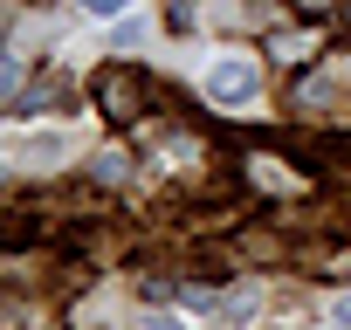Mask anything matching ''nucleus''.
<instances>
[{"label":"nucleus","mask_w":351,"mask_h":330,"mask_svg":"<svg viewBox=\"0 0 351 330\" xmlns=\"http://www.w3.org/2000/svg\"><path fill=\"white\" fill-rule=\"evenodd\" d=\"M255 165V186H276V193H296V173H282L276 158H248Z\"/></svg>","instance_id":"obj_4"},{"label":"nucleus","mask_w":351,"mask_h":330,"mask_svg":"<svg viewBox=\"0 0 351 330\" xmlns=\"http://www.w3.org/2000/svg\"><path fill=\"white\" fill-rule=\"evenodd\" d=\"M69 151H76L69 131H14L8 138V158L21 165V173H49V165H62Z\"/></svg>","instance_id":"obj_2"},{"label":"nucleus","mask_w":351,"mask_h":330,"mask_svg":"<svg viewBox=\"0 0 351 330\" xmlns=\"http://www.w3.org/2000/svg\"><path fill=\"white\" fill-rule=\"evenodd\" d=\"M110 42H117V49H138V42H145V21H131V14H124V21H117V35H110Z\"/></svg>","instance_id":"obj_6"},{"label":"nucleus","mask_w":351,"mask_h":330,"mask_svg":"<svg viewBox=\"0 0 351 330\" xmlns=\"http://www.w3.org/2000/svg\"><path fill=\"white\" fill-rule=\"evenodd\" d=\"M330 330H351V296H337V303H330Z\"/></svg>","instance_id":"obj_7"},{"label":"nucleus","mask_w":351,"mask_h":330,"mask_svg":"<svg viewBox=\"0 0 351 330\" xmlns=\"http://www.w3.org/2000/svg\"><path fill=\"white\" fill-rule=\"evenodd\" d=\"M76 8H83V14H97V21H124L138 0H76Z\"/></svg>","instance_id":"obj_5"},{"label":"nucleus","mask_w":351,"mask_h":330,"mask_svg":"<svg viewBox=\"0 0 351 330\" xmlns=\"http://www.w3.org/2000/svg\"><path fill=\"white\" fill-rule=\"evenodd\" d=\"M262 316V289L255 282H241V289H228L221 303H214V330H248Z\"/></svg>","instance_id":"obj_3"},{"label":"nucleus","mask_w":351,"mask_h":330,"mask_svg":"<svg viewBox=\"0 0 351 330\" xmlns=\"http://www.w3.org/2000/svg\"><path fill=\"white\" fill-rule=\"evenodd\" d=\"M207 97H214L221 110H255L262 69H255L248 55H214V62H207Z\"/></svg>","instance_id":"obj_1"},{"label":"nucleus","mask_w":351,"mask_h":330,"mask_svg":"<svg viewBox=\"0 0 351 330\" xmlns=\"http://www.w3.org/2000/svg\"><path fill=\"white\" fill-rule=\"evenodd\" d=\"M138 330H180V316H145Z\"/></svg>","instance_id":"obj_8"}]
</instances>
